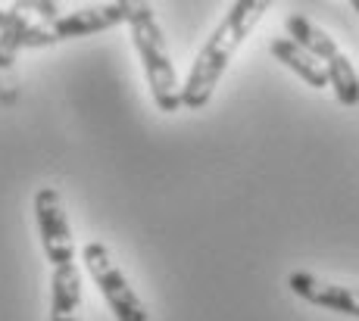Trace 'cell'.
Instances as JSON below:
<instances>
[{
	"label": "cell",
	"mask_w": 359,
	"mask_h": 321,
	"mask_svg": "<svg viewBox=\"0 0 359 321\" xmlns=\"http://www.w3.org/2000/svg\"><path fill=\"white\" fill-rule=\"evenodd\" d=\"M266 10H269L266 0H238V3L229 6L225 19L206 38V44L200 47L194 66L188 72V81H184L182 91L184 109H203L210 104L212 94H216V85L222 81L225 69H229V63L238 53V47L257 29V22L266 16Z\"/></svg>",
	"instance_id": "obj_1"
},
{
	"label": "cell",
	"mask_w": 359,
	"mask_h": 321,
	"mask_svg": "<svg viewBox=\"0 0 359 321\" xmlns=\"http://www.w3.org/2000/svg\"><path fill=\"white\" fill-rule=\"evenodd\" d=\"M128 31H131V44L137 50V59L144 66V75H147L150 85V97H154L156 109L163 113H175V109L184 106L182 91L184 85L178 81L175 63L169 57V44H165V35L156 22V13L150 3H135V13L128 19Z\"/></svg>",
	"instance_id": "obj_2"
},
{
	"label": "cell",
	"mask_w": 359,
	"mask_h": 321,
	"mask_svg": "<svg viewBox=\"0 0 359 321\" xmlns=\"http://www.w3.org/2000/svg\"><path fill=\"white\" fill-rule=\"evenodd\" d=\"M285 29H287V35H291V41H297L303 50H309L322 66H325L337 104L356 106L359 104V75L353 69V63H350V57L334 44V38L325 35L319 25L309 22V19L300 16V13H291V16L285 19Z\"/></svg>",
	"instance_id": "obj_3"
},
{
	"label": "cell",
	"mask_w": 359,
	"mask_h": 321,
	"mask_svg": "<svg viewBox=\"0 0 359 321\" xmlns=\"http://www.w3.org/2000/svg\"><path fill=\"white\" fill-rule=\"evenodd\" d=\"M81 262H85L88 275L94 278L97 290L107 299L109 312L116 315V321H150V312L144 306V299L137 297V290L128 284L126 271L116 265L113 252H109L103 243L91 241L81 247Z\"/></svg>",
	"instance_id": "obj_4"
},
{
	"label": "cell",
	"mask_w": 359,
	"mask_h": 321,
	"mask_svg": "<svg viewBox=\"0 0 359 321\" xmlns=\"http://www.w3.org/2000/svg\"><path fill=\"white\" fill-rule=\"evenodd\" d=\"M34 222H38L41 247L50 262L57 265L75 262V243H72V228H69V215L63 206V197L57 187H38L34 190Z\"/></svg>",
	"instance_id": "obj_5"
},
{
	"label": "cell",
	"mask_w": 359,
	"mask_h": 321,
	"mask_svg": "<svg viewBox=\"0 0 359 321\" xmlns=\"http://www.w3.org/2000/svg\"><path fill=\"white\" fill-rule=\"evenodd\" d=\"M135 3L137 0H116V3H88V6H79L75 13H66L60 16L57 22L50 25L53 38L60 41H72V38H88V35H100L107 29H116V25L131 19L135 13Z\"/></svg>",
	"instance_id": "obj_6"
},
{
	"label": "cell",
	"mask_w": 359,
	"mask_h": 321,
	"mask_svg": "<svg viewBox=\"0 0 359 321\" xmlns=\"http://www.w3.org/2000/svg\"><path fill=\"white\" fill-rule=\"evenodd\" d=\"M287 287H291L300 299L319 306V309L359 318V287L322 281V278L309 275V271H291V275H287Z\"/></svg>",
	"instance_id": "obj_7"
},
{
	"label": "cell",
	"mask_w": 359,
	"mask_h": 321,
	"mask_svg": "<svg viewBox=\"0 0 359 321\" xmlns=\"http://www.w3.org/2000/svg\"><path fill=\"white\" fill-rule=\"evenodd\" d=\"M50 44H57L50 25L32 22L29 16H25L16 29H10V31L0 35V97H4V85H6L4 78L10 75L13 66H16L19 50H34V47H50Z\"/></svg>",
	"instance_id": "obj_8"
},
{
	"label": "cell",
	"mask_w": 359,
	"mask_h": 321,
	"mask_svg": "<svg viewBox=\"0 0 359 321\" xmlns=\"http://www.w3.org/2000/svg\"><path fill=\"white\" fill-rule=\"evenodd\" d=\"M81 315V271L75 262L50 271V321H79Z\"/></svg>",
	"instance_id": "obj_9"
},
{
	"label": "cell",
	"mask_w": 359,
	"mask_h": 321,
	"mask_svg": "<svg viewBox=\"0 0 359 321\" xmlns=\"http://www.w3.org/2000/svg\"><path fill=\"white\" fill-rule=\"evenodd\" d=\"M269 50H272V57L278 59L285 69H291L294 75H300V78L306 81L309 87H316V91H322V87H331L325 66H322L309 50H303L297 41H291V38H275Z\"/></svg>",
	"instance_id": "obj_10"
},
{
	"label": "cell",
	"mask_w": 359,
	"mask_h": 321,
	"mask_svg": "<svg viewBox=\"0 0 359 321\" xmlns=\"http://www.w3.org/2000/svg\"><path fill=\"white\" fill-rule=\"evenodd\" d=\"M22 19H25V13H19L16 6H0V35L10 31V29H16Z\"/></svg>",
	"instance_id": "obj_11"
},
{
	"label": "cell",
	"mask_w": 359,
	"mask_h": 321,
	"mask_svg": "<svg viewBox=\"0 0 359 321\" xmlns=\"http://www.w3.org/2000/svg\"><path fill=\"white\" fill-rule=\"evenodd\" d=\"M353 10H356V13H359V3H353Z\"/></svg>",
	"instance_id": "obj_12"
}]
</instances>
